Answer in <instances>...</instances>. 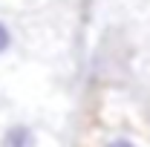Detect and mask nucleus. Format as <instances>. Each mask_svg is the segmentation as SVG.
Segmentation results:
<instances>
[{
  "label": "nucleus",
  "mask_w": 150,
  "mask_h": 147,
  "mask_svg": "<svg viewBox=\"0 0 150 147\" xmlns=\"http://www.w3.org/2000/svg\"><path fill=\"white\" fill-rule=\"evenodd\" d=\"M0 147H40V133L29 121H12L0 133Z\"/></svg>",
  "instance_id": "f257e3e1"
},
{
  "label": "nucleus",
  "mask_w": 150,
  "mask_h": 147,
  "mask_svg": "<svg viewBox=\"0 0 150 147\" xmlns=\"http://www.w3.org/2000/svg\"><path fill=\"white\" fill-rule=\"evenodd\" d=\"M93 147H144V144L130 133H101L93 141Z\"/></svg>",
  "instance_id": "f03ea898"
},
{
  "label": "nucleus",
  "mask_w": 150,
  "mask_h": 147,
  "mask_svg": "<svg viewBox=\"0 0 150 147\" xmlns=\"http://www.w3.org/2000/svg\"><path fill=\"white\" fill-rule=\"evenodd\" d=\"M12 49H15V26L0 18V58L9 55Z\"/></svg>",
  "instance_id": "7ed1b4c3"
}]
</instances>
